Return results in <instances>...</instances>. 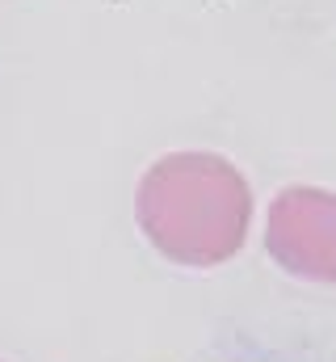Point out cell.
<instances>
[{
	"mask_svg": "<svg viewBox=\"0 0 336 362\" xmlns=\"http://www.w3.org/2000/svg\"><path fill=\"white\" fill-rule=\"evenodd\" d=\"M269 253L290 270L336 278V194L286 189L269 215Z\"/></svg>",
	"mask_w": 336,
	"mask_h": 362,
	"instance_id": "cell-2",
	"label": "cell"
},
{
	"mask_svg": "<svg viewBox=\"0 0 336 362\" xmlns=\"http://www.w3.org/2000/svg\"><path fill=\"white\" fill-rule=\"evenodd\" d=\"M252 194L223 156H164L139 185L148 236L181 262H223L248 228Z\"/></svg>",
	"mask_w": 336,
	"mask_h": 362,
	"instance_id": "cell-1",
	"label": "cell"
}]
</instances>
